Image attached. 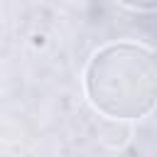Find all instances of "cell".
<instances>
[{"label": "cell", "instance_id": "obj_1", "mask_svg": "<svg viewBox=\"0 0 157 157\" xmlns=\"http://www.w3.org/2000/svg\"><path fill=\"white\" fill-rule=\"evenodd\" d=\"M83 88L101 115L140 120L157 108V54L135 42L105 44L91 56Z\"/></svg>", "mask_w": 157, "mask_h": 157}, {"label": "cell", "instance_id": "obj_2", "mask_svg": "<svg viewBox=\"0 0 157 157\" xmlns=\"http://www.w3.org/2000/svg\"><path fill=\"white\" fill-rule=\"evenodd\" d=\"M115 2H120V5H125L130 10H142V12L157 10V0H115Z\"/></svg>", "mask_w": 157, "mask_h": 157}]
</instances>
